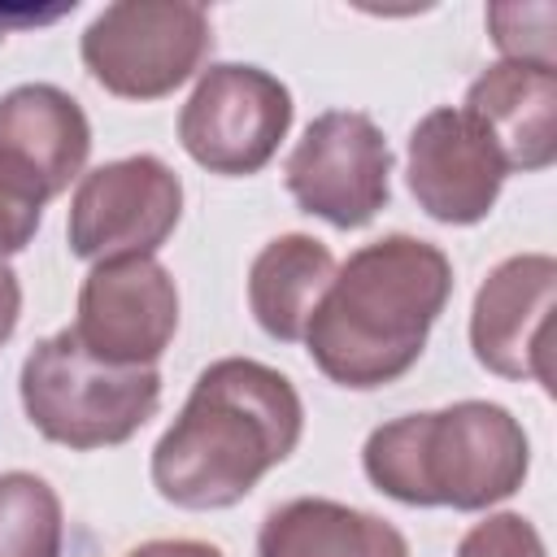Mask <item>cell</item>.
Here are the masks:
<instances>
[{"label": "cell", "instance_id": "6da1fadb", "mask_svg": "<svg viewBox=\"0 0 557 557\" xmlns=\"http://www.w3.org/2000/svg\"><path fill=\"white\" fill-rule=\"evenodd\" d=\"M305 405L287 374L252 357H222L191 383L183 413L152 448V487L178 509H226L287 461Z\"/></svg>", "mask_w": 557, "mask_h": 557}, {"label": "cell", "instance_id": "7a4b0ae2", "mask_svg": "<svg viewBox=\"0 0 557 557\" xmlns=\"http://www.w3.org/2000/svg\"><path fill=\"white\" fill-rule=\"evenodd\" d=\"M453 296V261L413 235L361 244L318 300L305 348L313 366L352 392L396 383L426 348L435 318Z\"/></svg>", "mask_w": 557, "mask_h": 557}, {"label": "cell", "instance_id": "3957f363", "mask_svg": "<svg viewBox=\"0 0 557 557\" xmlns=\"http://www.w3.org/2000/svg\"><path fill=\"white\" fill-rule=\"evenodd\" d=\"M366 479L400 505L487 509L513 496L531 470L522 422L492 400H457L435 413H405L370 431Z\"/></svg>", "mask_w": 557, "mask_h": 557}, {"label": "cell", "instance_id": "277c9868", "mask_svg": "<svg viewBox=\"0 0 557 557\" xmlns=\"http://www.w3.org/2000/svg\"><path fill=\"white\" fill-rule=\"evenodd\" d=\"M17 392L44 440L91 453L126 444L157 413L161 374L157 366H109L65 326L26 352Z\"/></svg>", "mask_w": 557, "mask_h": 557}, {"label": "cell", "instance_id": "5b68a950", "mask_svg": "<svg viewBox=\"0 0 557 557\" xmlns=\"http://www.w3.org/2000/svg\"><path fill=\"white\" fill-rule=\"evenodd\" d=\"M87 74L122 100H161L213 52V26L187 0H117L78 39Z\"/></svg>", "mask_w": 557, "mask_h": 557}, {"label": "cell", "instance_id": "8992f818", "mask_svg": "<svg viewBox=\"0 0 557 557\" xmlns=\"http://www.w3.org/2000/svg\"><path fill=\"white\" fill-rule=\"evenodd\" d=\"M292 126V91L261 65L222 61L196 78L178 113L183 152L209 174H257Z\"/></svg>", "mask_w": 557, "mask_h": 557}, {"label": "cell", "instance_id": "52a82bcc", "mask_svg": "<svg viewBox=\"0 0 557 557\" xmlns=\"http://www.w3.org/2000/svg\"><path fill=\"white\" fill-rule=\"evenodd\" d=\"M183 218L178 174L152 157H122L87 170L70 200L65 239L83 261L152 257Z\"/></svg>", "mask_w": 557, "mask_h": 557}, {"label": "cell", "instance_id": "ba28073f", "mask_svg": "<svg viewBox=\"0 0 557 557\" xmlns=\"http://www.w3.org/2000/svg\"><path fill=\"white\" fill-rule=\"evenodd\" d=\"M283 178L305 213L339 231H357L392 196V148L366 113L331 109L305 126Z\"/></svg>", "mask_w": 557, "mask_h": 557}, {"label": "cell", "instance_id": "9c48e42d", "mask_svg": "<svg viewBox=\"0 0 557 557\" xmlns=\"http://www.w3.org/2000/svg\"><path fill=\"white\" fill-rule=\"evenodd\" d=\"M70 331L109 366H152L178 331V287L157 257L96 261Z\"/></svg>", "mask_w": 557, "mask_h": 557}, {"label": "cell", "instance_id": "30bf717a", "mask_svg": "<svg viewBox=\"0 0 557 557\" xmlns=\"http://www.w3.org/2000/svg\"><path fill=\"white\" fill-rule=\"evenodd\" d=\"M91 126L83 104L52 83H22L0 96V191L44 209L83 178Z\"/></svg>", "mask_w": 557, "mask_h": 557}, {"label": "cell", "instance_id": "8fae6325", "mask_svg": "<svg viewBox=\"0 0 557 557\" xmlns=\"http://www.w3.org/2000/svg\"><path fill=\"white\" fill-rule=\"evenodd\" d=\"M557 300V261L548 252L505 257L470 309V348L500 379H531L553 392L548 313Z\"/></svg>", "mask_w": 557, "mask_h": 557}, {"label": "cell", "instance_id": "7c38bea8", "mask_svg": "<svg viewBox=\"0 0 557 557\" xmlns=\"http://www.w3.org/2000/svg\"><path fill=\"white\" fill-rule=\"evenodd\" d=\"M505 161L492 139L453 104L431 109L409 135V191L435 222H483L500 196Z\"/></svg>", "mask_w": 557, "mask_h": 557}, {"label": "cell", "instance_id": "4fadbf2b", "mask_svg": "<svg viewBox=\"0 0 557 557\" xmlns=\"http://www.w3.org/2000/svg\"><path fill=\"white\" fill-rule=\"evenodd\" d=\"M461 113L492 139L505 170L535 174L557 161V70L531 61H496L487 65L470 91Z\"/></svg>", "mask_w": 557, "mask_h": 557}, {"label": "cell", "instance_id": "5bb4252c", "mask_svg": "<svg viewBox=\"0 0 557 557\" xmlns=\"http://www.w3.org/2000/svg\"><path fill=\"white\" fill-rule=\"evenodd\" d=\"M257 557H409L405 535L352 505L300 496L265 513Z\"/></svg>", "mask_w": 557, "mask_h": 557}, {"label": "cell", "instance_id": "9a60e30c", "mask_svg": "<svg viewBox=\"0 0 557 557\" xmlns=\"http://www.w3.org/2000/svg\"><path fill=\"white\" fill-rule=\"evenodd\" d=\"M331 278H335V257L322 239L300 235V231L278 235L252 257L248 309L270 339L296 344V339H305V326H309L318 300L326 296Z\"/></svg>", "mask_w": 557, "mask_h": 557}, {"label": "cell", "instance_id": "2e32d148", "mask_svg": "<svg viewBox=\"0 0 557 557\" xmlns=\"http://www.w3.org/2000/svg\"><path fill=\"white\" fill-rule=\"evenodd\" d=\"M61 496L30 470L0 474V557H61Z\"/></svg>", "mask_w": 557, "mask_h": 557}, {"label": "cell", "instance_id": "e0dca14e", "mask_svg": "<svg viewBox=\"0 0 557 557\" xmlns=\"http://www.w3.org/2000/svg\"><path fill=\"white\" fill-rule=\"evenodd\" d=\"M487 26L505 61L553 65V4H535V13L522 4H492Z\"/></svg>", "mask_w": 557, "mask_h": 557}, {"label": "cell", "instance_id": "ac0fdd59", "mask_svg": "<svg viewBox=\"0 0 557 557\" xmlns=\"http://www.w3.org/2000/svg\"><path fill=\"white\" fill-rule=\"evenodd\" d=\"M457 557H548V553L540 531L522 513H487L461 535Z\"/></svg>", "mask_w": 557, "mask_h": 557}, {"label": "cell", "instance_id": "d6986e66", "mask_svg": "<svg viewBox=\"0 0 557 557\" xmlns=\"http://www.w3.org/2000/svg\"><path fill=\"white\" fill-rule=\"evenodd\" d=\"M39 222H44V209H35V205H22L17 196L0 191V257H9V252H22V248L35 239Z\"/></svg>", "mask_w": 557, "mask_h": 557}, {"label": "cell", "instance_id": "ffe728a7", "mask_svg": "<svg viewBox=\"0 0 557 557\" xmlns=\"http://www.w3.org/2000/svg\"><path fill=\"white\" fill-rule=\"evenodd\" d=\"M17 318H22V283H17L13 265L0 257V348L13 339Z\"/></svg>", "mask_w": 557, "mask_h": 557}, {"label": "cell", "instance_id": "44dd1931", "mask_svg": "<svg viewBox=\"0 0 557 557\" xmlns=\"http://www.w3.org/2000/svg\"><path fill=\"white\" fill-rule=\"evenodd\" d=\"M122 557H222V548L205 540H148Z\"/></svg>", "mask_w": 557, "mask_h": 557}]
</instances>
